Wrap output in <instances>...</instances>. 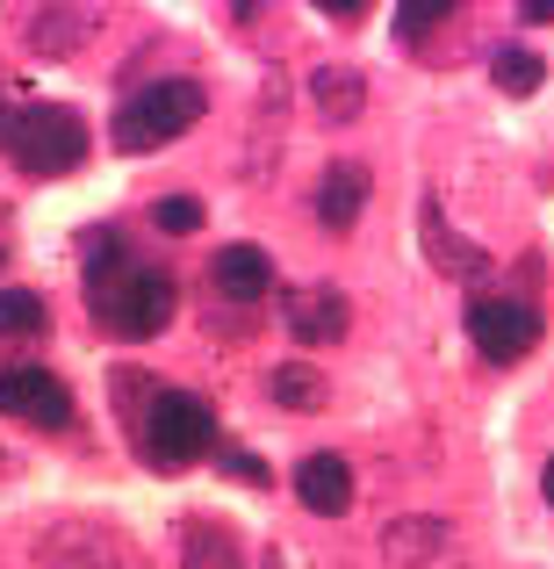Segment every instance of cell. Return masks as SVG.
<instances>
[{
    "mask_svg": "<svg viewBox=\"0 0 554 569\" xmlns=\"http://www.w3.org/2000/svg\"><path fill=\"white\" fill-rule=\"evenodd\" d=\"M94 260H87V310H94L101 332L115 339H159L173 325V310H181V281L167 274V267L152 260H130L123 238H94Z\"/></svg>",
    "mask_w": 554,
    "mask_h": 569,
    "instance_id": "cell-1",
    "label": "cell"
},
{
    "mask_svg": "<svg viewBox=\"0 0 554 569\" xmlns=\"http://www.w3.org/2000/svg\"><path fill=\"white\" fill-rule=\"evenodd\" d=\"M123 418H130V440H138V461L159 476H181L194 461L216 455V411H209L202 397H188V389H167V382H144V376H123Z\"/></svg>",
    "mask_w": 554,
    "mask_h": 569,
    "instance_id": "cell-2",
    "label": "cell"
},
{
    "mask_svg": "<svg viewBox=\"0 0 554 569\" xmlns=\"http://www.w3.org/2000/svg\"><path fill=\"white\" fill-rule=\"evenodd\" d=\"M209 109V87L202 80H152V87H130L115 101V123H109V144L115 152H159V144L188 138Z\"/></svg>",
    "mask_w": 554,
    "mask_h": 569,
    "instance_id": "cell-3",
    "label": "cell"
},
{
    "mask_svg": "<svg viewBox=\"0 0 554 569\" xmlns=\"http://www.w3.org/2000/svg\"><path fill=\"white\" fill-rule=\"evenodd\" d=\"M87 152H94V130H87L66 101H29L22 130H14V144H8V159L29 181H66V173H80Z\"/></svg>",
    "mask_w": 554,
    "mask_h": 569,
    "instance_id": "cell-4",
    "label": "cell"
},
{
    "mask_svg": "<svg viewBox=\"0 0 554 569\" xmlns=\"http://www.w3.org/2000/svg\"><path fill=\"white\" fill-rule=\"evenodd\" d=\"M29 556L37 569H138V541L101 519H58L29 541Z\"/></svg>",
    "mask_w": 554,
    "mask_h": 569,
    "instance_id": "cell-5",
    "label": "cell"
},
{
    "mask_svg": "<svg viewBox=\"0 0 554 569\" xmlns=\"http://www.w3.org/2000/svg\"><path fill=\"white\" fill-rule=\"evenodd\" d=\"M469 339H475L483 361L512 368V361H526V353L541 347V310L518 303V296H475L469 303Z\"/></svg>",
    "mask_w": 554,
    "mask_h": 569,
    "instance_id": "cell-6",
    "label": "cell"
},
{
    "mask_svg": "<svg viewBox=\"0 0 554 569\" xmlns=\"http://www.w3.org/2000/svg\"><path fill=\"white\" fill-rule=\"evenodd\" d=\"M0 411L37 426V432H66L72 426V389L58 382L51 368H8V376H0Z\"/></svg>",
    "mask_w": 554,
    "mask_h": 569,
    "instance_id": "cell-7",
    "label": "cell"
},
{
    "mask_svg": "<svg viewBox=\"0 0 554 569\" xmlns=\"http://www.w3.org/2000/svg\"><path fill=\"white\" fill-rule=\"evenodd\" d=\"M446 556H454V527L432 519V512H403V519L382 527V562L389 569H432Z\"/></svg>",
    "mask_w": 554,
    "mask_h": 569,
    "instance_id": "cell-8",
    "label": "cell"
},
{
    "mask_svg": "<svg viewBox=\"0 0 554 569\" xmlns=\"http://www.w3.org/2000/svg\"><path fill=\"white\" fill-rule=\"evenodd\" d=\"M14 22H22V37H29L37 58H72L87 37H94L101 14L94 8H14Z\"/></svg>",
    "mask_w": 554,
    "mask_h": 569,
    "instance_id": "cell-9",
    "label": "cell"
},
{
    "mask_svg": "<svg viewBox=\"0 0 554 569\" xmlns=\"http://www.w3.org/2000/svg\"><path fill=\"white\" fill-rule=\"evenodd\" d=\"M353 325V303L339 289H289V332L303 347H339Z\"/></svg>",
    "mask_w": 554,
    "mask_h": 569,
    "instance_id": "cell-10",
    "label": "cell"
},
{
    "mask_svg": "<svg viewBox=\"0 0 554 569\" xmlns=\"http://www.w3.org/2000/svg\"><path fill=\"white\" fill-rule=\"evenodd\" d=\"M209 289H216L223 303H260V296H274V260H266L260 246H223L216 260H209Z\"/></svg>",
    "mask_w": 554,
    "mask_h": 569,
    "instance_id": "cell-11",
    "label": "cell"
},
{
    "mask_svg": "<svg viewBox=\"0 0 554 569\" xmlns=\"http://www.w3.org/2000/svg\"><path fill=\"white\" fill-rule=\"evenodd\" d=\"M295 498H303V512H318V519L353 512V469H346L339 455H310V461H295Z\"/></svg>",
    "mask_w": 554,
    "mask_h": 569,
    "instance_id": "cell-12",
    "label": "cell"
},
{
    "mask_svg": "<svg viewBox=\"0 0 554 569\" xmlns=\"http://www.w3.org/2000/svg\"><path fill=\"white\" fill-rule=\"evenodd\" d=\"M361 209H367V173L353 167V159H332L324 181H318V223L324 231H353Z\"/></svg>",
    "mask_w": 554,
    "mask_h": 569,
    "instance_id": "cell-13",
    "label": "cell"
},
{
    "mask_svg": "<svg viewBox=\"0 0 554 569\" xmlns=\"http://www.w3.org/2000/svg\"><path fill=\"white\" fill-rule=\"evenodd\" d=\"M417 238H425V260L440 267V274H454V281H475V274H490V252L483 246H469L461 231H446L440 223V209L425 202V217H417Z\"/></svg>",
    "mask_w": 554,
    "mask_h": 569,
    "instance_id": "cell-14",
    "label": "cell"
},
{
    "mask_svg": "<svg viewBox=\"0 0 554 569\" xmlns=\"http://www.w3.org/2000/svg\"><path fill=\"white\" fill-rule=\"evenodd\" d=\"M181 569H245V541L223 519H188L181 527Z\"/></svg>",
    "mask_w": 554,
    "mask_h": 569,
    "instance_id": "cell-15",
    "label": "cell"
},
{
    "mask_svg": "<svg viewBox=\"0 0 554 569\" xmlns=\"http://www.w3.org/2000/svg\"><path fill=\"white\" fill-rule=\"evenodd\" d=\"M310 101H318L324 123H353V116L367 109V80L353 66H318L310 72Z\"/></svg>",
    "mask_w": 554,
    "mask_h": 569,
    "instance_id": "cell-16",
    "label": "cell"
},
{
    "mask_svg": "<svg viewBox=\"0 0 554 569\" xmlns=\"http://www.w3.org/2000/svg\"><path fill=\"white\" fill-rule=\"evenodd\" d=\"M266 397H274L281 411H324V403H332V382L303 361H281L274 376H266Z\"/></svg>",
    "mask_w": 554,
    "mask_h": 569,
    "instance_id": "cell-17",
    "label": "cell"
},
{
    "mask_svg": "<svg viewBox=\"0 0 554 569\" xmlns=\"http://www.w3.org/2000/svg\"><path fill=\"white\" fill-rule=\"evenodd\" d=\"M51 332V303L29 289H0V347L8 339H43Z\"/></svg>",
    "mask_w": 554,
    "mask_h": 569,
    "instance_id": "cell-18",
    "label": "cell"
},
{
    "mask_svg": "<svg viewBox=\"0 0 554 569\" xmlns=\"http://www.w3.org/2000/svg\"><path fill=\"white\" fill-rule=\"evenodd\" d=\"M490 80H497L504 94H541L547 66H541V51H526V43H504V51L490 58Z\"/></svg>",
    "mask_w": 554,
    "mask_h": 569,
    "instance_id": "cell-19",
    "label": "cell"
},
{
    "mask_svg": "<svg viewBox=\"0 0 554 569\" xmlns=\"http://www.w3.org/2000/svg\"><path fill=\"white\" fill-rule=\"evenodd\" d=\"M440 29H454V8H446V0H411V8H396V37L411 43V51H432L425 37H440Z\"/></svg>",
    "mask_w": 554,
    "mask_h": 569,
    "instance_id": "cell-20",
    "label": "cell"
},
{
    "mask_svg": "<svg viewBox=\"0 0 554 569\" xmlns=\"http://www.w3.org/2000/svg\"><path fill=\"white\" fill-rule=\"evenodd\" d=\"M152 223L173 231V238H188L194 223H202V202H194V194H167V202H152Z\"/></svg>",
    "mask_w": 554,
    "mask_h": 569,
    "instance_id": "cell-21",
    "label": "cell"
},
{
    "mask_svg": "<svg viewBox=\"0 0 554 569\" xmlns=\"http://www.w3.org/2000/svg\"><path fill=\"white\" fill-rule=\"evenodd\" d=\"M216 469L223 476H238V483H266V469L252 455H238V447H216Z\"/></svg>",
    "mask_w": 554,
    "mask_h": 569,
    "instance_id": "cell-22",
    "label": "cell"
},
{
    "mask_svg": "<svg viewBox=\"0 0 554 569\" xmlns=\"http://www.w3.org/2000/svg\"><path fill=\"white\" fill-rule=\"evenodd\" d=\"M22 101H14V87H0V152H8V144H14V130H22Z\"/></svg>",
    "mask_w": 554,
    "mask_h": 569,
    "instance_id": "cell-23",
    "label": "cell"
},
{
    "mask_svg": "<svg viewBox=\"0 0 554 569\" xmlns=\"http://www.w3.org/2000/svg\"><path fill=\"white\" fill-rule=\"evenodd\" d=\"M8 260H14V217L0 209V267H8Z\"/></svg>",
    "mask_w": 554,
    "mask_h": 569,
    "instance_id": "cell-24",
    "label": "cell"
},
{
    "mask_svg": "<svg viewBox=\"0 0 554 569\" xmlns=\"http://www.w3.org/2000/svg\"><path fill=\"white\" fill-rule=\"evenodd\" d=\"M526 22H554V0H526Z\"/></svg>",
    "mask_w": 554,
    "mask_h": 569,
    "instance_id": "cell-25",
    "label": "cell"
},
{
    "mask_svg": "<svg viewBox=\"0 0 554 569\" xmlns=\"http://www.w3.org/2000/svg\"><path fill=\"white\" fill-rule=\"evenodd\" d=\"M541 490H547V505H554V461H547V469H541Z\"/></svg>",
    "mask_w": 554,
    "mask_h": 569,
    "instance_id": "cell-26",
    "label": "cell"
}]
</instances>
